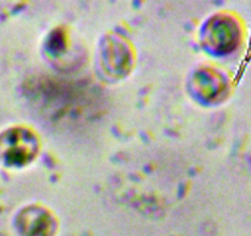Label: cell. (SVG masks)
<instances>
[{
	"mask_svg": "<svg viewBox=\"0 0 251 236\" xmlns=\"http://www.w3.org/2000/svg\"><path fill=\"white\" fill-rule=\"evenodd\" d=\"M37 140L25 129H11L0 138V156L10 165H24L37 154Z\"/></svg>",
	"mask_w": 251,
	"mask_h": 236,
	"instance_id": "cell-1",
	"label": "cell"
},
{
	"mask_svg": "<svg viewBox=\"0 0 251 236\" xmlns=\"http://www.w3.org/2000/svg\"><path fill=\"white\" fill-rule=\"evenodd\" d=\"M19 228L22 236H49L53 220L43 209L29 208L20 215Z\"/></svg>",
	"mask_w": 251,
	"mask_h": 236,
	"instance_id": "cell-2",
	"label": "cell"
},
{
	"mask_svg": "<svg viewBox=\"0 0 251 236\" xmlns=\"http://www.w3.org/2000/svg\"><path fill=\"white\" fill-rule=\"evenodd\" d=\"M233 30L226 21H218L212 25V29L208 30V39L217 48L222 49L232 42Z\"/></svg>",
	"mask_w": 251,
	"mask_h": 236,
	"instance_id": "cell-3",
	"label": "cell"
}]
</instances>
